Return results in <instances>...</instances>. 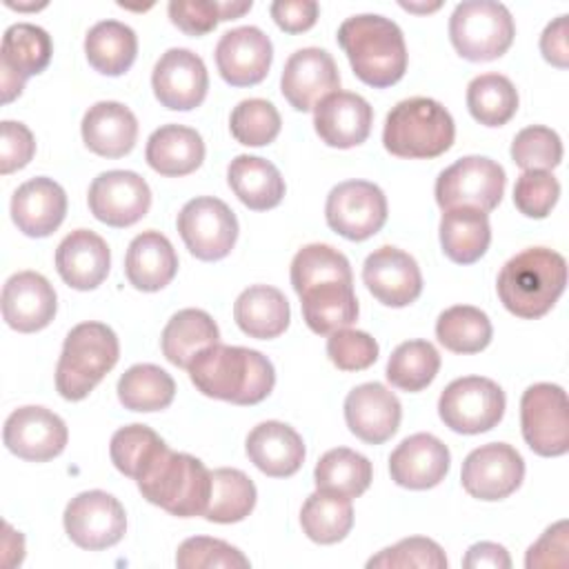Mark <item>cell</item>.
Here are the masks:
<instances>
[{
  "label": "cell",
  "mask_w": 569,
  "mask_h": 569,
  "mask_svg": "<svg viewBox=\"0 0 569 569\" xmlns=\"http://www.w3.org/2000/svg\"><path fill=\"white\" fill-rule=\"evenodd\" d=\"M187 371L200 393L233 405H258L276 385V371L267 356L220 342L198 351Z\"/></svg>",
  "instance_id": "6da1fadb"
},
{
  "label": "cell",
  "mask_w": 569,
  "mask_h": 569,
  "mask_svg": "<svg viewBox=\"0 0 569 569\" xmlns=\"http://www.w3.org/2000/svg\"><path fill=\"white\" fill-rule=\"evenodd\" d=\"M338 44L353 73L373 89L396 84L407 71V44L400 27L378 13L347 18L338 29Z\"/></svg>",
  "instance_id": "7a4b0ae2"
},
{
  "label": "cell",
  "mask_w": 569,
  "mask_h": 569,
  "mask_svg": "<svg viewBox=\"0 0 569 569\" xmlns=\"http://www.w3.org/2000/svg\"><path fill=\"white\" fill-rule=\"evenodd\" d=\"M565 287L567 262L547 247H531L509 258L496 282L502 307L525 320H536L551 311Z\"/></svg>",
  "instance_id": "3957f363"
},
{
  "label": "cell",
  "mask_w": 569,
  "mask_h": 569,
  "mask_svg": "<svg viewBox=\"0 0 569 569\" xmlns=\"http://www.w3.org/2000/svg\"><path fill=\"white\" fill-rule=\"evenodd\" d=\"M151 505L178 518L202 516L211 493V471L202 460L164 447L136 480Z\"/></svg>",
  "instance_id": "277c9868"
},
{
  "label": "cell",
  "mask_w": 569,
  "mask_h": 569,
  "mask_svg": "<svg viewBox=\"0 0 569 569\" xmlns=\"http://www.w3.org/2000/svg\"><path fill=\"white\" fill-rule=\"evenodd\" d=\"M456 124L451 113L433 98L400 100L385 120L382 144L391 156L407 160L438 158L451 149Z\"/></svg>",
  "instance_id": "5b68a950"
},
{
  "label": "cell",
  "mask_w": 569,
  "mask_h": 569,
  "mask_svg": "<svg viewBox=\"0 0 569 569\" xmlns=\"http://www.w3.org/2000/svg\"><path fill=\"white\" fill-rule=\"evenodd\" d=\"M120 342L111 327L102 322L76 325L62 345L56 367V389L64 400L78 402L116 367Z\"/></svg>",
  "instance_id": "8992f818"
},
{
  "label": "cell",
  "mask_w": 569,
  "mask_h": 569,
  "mask_svg": "<svg viewBox=\"0 0 569 569\" xmlns=\"http://www.w3.org/2000/svg\"><path fill=\"white\" fill-rule=\"evenodd\" d=\"M516 36L509 9L493 0H465L449 18V40L458 56L471 62H489L507 53Z\"/></svg>",
  "instance_id": "52a82bcc"
},
{
  "label": "cell",
  "mask_w": 569,
  "mask_h": 569,
  "mask_svg": "<svg viewBox=\"0 0 569 569\" xmlns=\"http://www.w3.org/2000/svg\"><path fill=\"white\" fill-rule=\"evenodd\" d=\"M505 391L491 378L465 376L445 387L438 398V416L456 433H485L505 416Z\"/></svg>",
  "instance_id": "ba28073f"
},
{
  "label": "cell",
  "mask_w": 569,
  "mask_h": 569,
  "mask_svg": "<svg viewBox=\"0 0 569 569\" xmlns=\"http://www.w3.org/2000/svg\"><path fill=\"white\" fill-rule=\"evenodd\" d=\"M505 169L485 156H465L440 171L436 180V202L442 211L473 207L485 213L493 211L505 193Z\"/></svg>",
  "instance_id": "9c48e42d"
},
{
  "label": "cell",
  "mask_w": 569,
  "mask_h": 569,
  "mask_svg": "<svg viewBox=\"0 0 569 569\" xmlns=\"http://www.w3.org/2000/svg\"><path fill=\"white\" fill-rule=\"evenodd\" d=\"M520 427L529 449L545 458L569 451V402L560 385L536 382L520 398Z\"/></svg>",
  "instance_id": "30bf717a"
},
{
  "label": "cell",
  "mask_w": 569,
  "mask_h": 569,
  "mask_svg": "<svg viewBox=\"0 0 569 569\" xmlns=\"http://www.w3.org/2000/svg\"><path fill=\"white\" fill-rule=\"evenodd\" d=\"M176 224L189 253L204 262L227 258L238 240L236 213L213 196L189 200L180 209Z\"/></svg>",
  "instance_id": "8fae6325"
},
{
  "label": "cell",
  "mask_w": 569,
  "mask_h": 569,
  "mask_svg": "<svg viewBox=\"0 0 569 569\" xmlns=\"http://www.w3.org/2000/svg\"><path fill=\"white\" fill-rule=\"evenodd\" d=\"M325 218L338 236L362 242L385 227L387 198L373 182L347 180L329 191Z\"/></svg>",
  "instance_id": "7c38bea8"
},
{
  "label": "cell",
  "mask_w": 569,
  "mask_h": 569,
  "mask_svg": "<svg viewBox=\"0 0 569 569\" xmlns=\"http://www.w3.org/2000/svg\"><path fill=\"white\" fill-rule=\"evenodd\" d=\"M64 531L73 545L87 551H100L122 540L127 513L118 498L107 491H82L64 509Z\"/></svg>",
  "instance_id": "4fadbf2b"
},
{
  "label": "cell",
  "mask_w": 569,
  "mask_h": 569,
  "mask_svg": "<svg viewBox=\"0 0 569 569\" xmlns=\"http://www.w3.org/2000/svg\"><path fill=\"white\" fill-rule=\"evenodd\" d=\"M525 478L522 456L507 442H489L473 449L460 471V482L471 498L496 502L511 496Z\"/></svg>",
  "instance_id": "5bb4252c"
},
{
  "label": "cell",
  "mask_w": 569,
  "mask_h": 569,
  "mask_svg": "<svg viewBox=\"0 0 569 569\" xmlns=\"http://www.w3.org/2000/svg\"><path fill=\"white\" fill-rule=\"evenodd\" d=\"M87 200L96 220L122 229L147 216L151 207V189L136 171L111 169L93 178Z\"/></svg>",
  "instance_id": "9a60e30c"
},
{
  "label": "cell",
  "mask_w": 569,
  "mask_h": 569,
  "mask_svg": "<svg viewBox=\"0 0 569 569\" xmlns=\"http://www.w3.org/2000/svg\"><path fill=\"white\" fill-rule=\"evenodd\" d=\"M53 56L51 36L31 22H16L2 36L0 73H2V102H11L24 89L31 76L42 73Z\"/></svg>",
  "instance_id": "2e32d148"
},
{
  "label": "cell",
  "mask_w": 569,
  "mask_h": 569,
  "mask_svg": "<svg viewBox=\"0 0 569 569\" xmlns=\"http://www.w3.org/2000/svg\"><path fill=\"white\" fill-rule=\"evenodd\" d=\"M4 447L29 462H47L62 453L69 440L64 420L36 405L18 407L9 413L2 429Z\"/></svg>",
  "instance_id": "e0dca14e"
},
{
  "label": "cell",
  "mask_w": 569,
  "mask_h": 569,
  "mask_svg": "<svg viewBox=\"0 0 569 569\" xmlns=\"http://www.w3.org/2000/svg\"><path fill=\"white\" fill-rule=\"evenodd\" d=\"M156 100L171 111H191L202 104L209 76L200 56L189 49L173 47L160 56L151 73Z\"/></svg>",
  "instance_id": "ac0fdd59"
},
{
  "label": "cell",
  "mask_w": 569,
  "mask_h": 569,
  "mask_svg": "<svg viewBox=\"0 0 569 569\" xmlns=\"http://www.w3.org/2000/svg\"><path fill=\"white\" fill-rule=\"evenodd\" d=\"M280 91L296 111H311L333 91H340V73L329 51L305 47L289 56L280 76Z\"/></svg>",
  "instance_id": "d6986e66"
},
{
  "label": "cell",
  "mask_w": 569,
  "mask_h": 569,
  "mask_svg": "<svg viewBox=\"0 0 569 569\" xmlns=\"http://www.w3.org/2000/svg\"><path fill=\"white\" fill-rule=\"evenodd\" d=\"M362 282L385 307H407L422 293V273L413 256L398 247L371 251L362 264Z\"/></svg>",
  "instance_id": "ffe728a7"
},
{
  "label": "cell",
  "mask_w": 569,
  "mask_h": 569,
  "mask_svg": "<svg viewBox=\"0 0 569 569\" xmlns=\"http://www.w3.org/2000/svg\"><path fill=\"white\" fill-rule=\"evenodd\" d=\"M273 44L258 27H236L216 44V67L231 87H253L269 73Z\"/></svg>",
  "instance_id": "44dd1931"
},
{
  "label": "cell",
  "mask_w": 569,
  "mask_h": 569,
  "mask_svg": "<svg viewBox=\"0 0 569 569\" xmlns=\"http://www.w3.org/2000/svg\"><path fill=\"white\" fill-rule=\"evenodd\" d=\"M402 405L393 391L380 382H365L345 398V420L349 431L367 445L387 442L400 427Z\"/></svg>",
  "instance_id": "7402d4cb"
},
{
  "label": "cell",
  "mask_w": 569,
  "mask_h": 569,
  "mask_svg": "<svg viewBox=\"0 0 569 569\" xmlns=\"http://www.w3.org/2000/svg\"><path fill=\"white\" fill-rule=\"evenodd\" d=\"M451 467L447 445L431 433L405 438L389 456V473L398 487L422 491L440 485Z\"/></svg>",
  "instance_id": "603a6c76"
},
{
  "label": "cell",
  "mask_w": 569,
  "mask_h": 569,
  "mask_svg": "<svg viewBox=\"0 0 569 569\" xmlns=\"http://www.w3.org/2000/svg\"><path fill=\"white\" fill-rule=\"evenodd\" d=\"M56 309L58 298L51 282L36 271H18L2 287V318L20 333L49 327Z\"/></svg>",
  "instance_id": "cb8c5ba5"
},
{
  "label": "cell",
  "mask_w": 569,
  "mask_h": 569,
  "mask_svg": "<svg viewBox=\"0 0 569 569\" xmlns=\"http://www.w3.org/2000/svg\"><path fill=\"white\" fill-rule=\"evenodd\" d=\"M373 124L371 104L351 91H333L313 109V127L320 140L336 149L362 144Z\"/></svg>",
  "instance_id": "d4e9b609"
},
{
  "label": "cell",
  "mask_w": 569,
  "mask_h": 569,
  "mask_svg": "<svg viewBox=\"0 0 569 569\" xmlns=\"http://www.w3.org/2000/svg\"><path fill=\"white\" fill-rule=\"evenodd\" d=\"M67 216V193L51 178L22 182L11 198V220L29 238L51 236Z\"/></svg>",
  "instance_id": "484cf974"
},
{
  "label": "cell",
  "mask_w": 569,
  "mask_h": 569,
  "mask_svg": "<svg viewBox=\"0 0 569 569\" xmlns=\"http://www.w3.org/2000/svg\"><path fill=\"white\" fill-rule=\"evenodd\" d=\"M109 267L111 251L96 231L76 229L56 249V269L71 289L91 291L100 287Z\"/></svg>",
  "instance_id": "4316f807"
},
{
  "label": "cell",
  "mask_w": 569,
  "mask_h": 569,
  "mask_svg": "<svg viewBox=\"0 0 569 569\" xmlns=\"http://www.w3.org/2000/svg\"><path fill=\"white\" fill-rule=\"evenodd\" d=\"M244 451L249 460L271 478H289L305 462V442L300 433L280 420L256 425L247 436Z\"/></svg>",
  "instance_id": "83f0119b"
},
{
  "label": "cell",
  "mask_w": 569,
  "mask_h": 569,
  "mask_svg": "<svg viewBox=\"0 0 569 569\" xmlns=\"http://www.w3.org/2000/svg\"><path fill=\"white\" fill-rule=\"evenodd\" d=\"M80 131L89 151L102 158H122L136 144L138 120L122 102L100 100L87 109Z\"/></svg>",
  "instance_id": "f1b7e54d"
},
{
  "label": "cell",
  "mask_w": 569,
  "mask_h": 569,
  "mask_svg": "<svg viewBox=\"0 0 569 569\" xmlns=\"http://www.w3.org/2000/svg\"><path fill=\"white\" fill-rule=\"evenodd\" d=\"M124 273L138 291H160L178 273V253L160 231H142L127 249Z\"/></svg>",
  "instance_id": "f546056e"
},
{
  "label": "cell",
  "mask_w": 569,
  "mask_h": 569,
  "mask_svg": "<svg viewBox=\"0 0 569 569\" xmlns=\"http://www.w3.org/2000/svg\"><path fill=\"white\" fill-rule=\"evenodd\" d=\"M144 160L160 176H189L204 160L202 136L184 124H162L147 140Z\"/></svg>",
  "instance_id": "4dcf8cb0"
},
{
  "label": "cell",
  "mask_w": 569,
  "mask_h": 569,
  "mask_svg": "<svg viewBox=\"0 0 569 569\" xmlns=\"http://www.w3.org/2000/svg\"><path fill=\"white\" fill-rule=\"evenodd\" d=\"M233 318L240 331L249 338L271 340L289 327L291 309L280 289L271 284H253L236 298Z\"/></svg>",
  "instance_id": "1f68e13d"
},
{
  "label": "cell",
  "mask_w": 569,
  "mask_h": 569,
  "mask_svg": "<svg viewBox=\"0 0 569 569\" xmlns=\"http://www.w3.org/2000/svg\"><path fill=\"white\" fill-rule=\"evenodd\" d=\"M227 182L238 200L253 211L273 209L284 198V178L273 162L260 156H236L227 167Z\"/></svg>",
  "instance_id": "d6a6232c"
},
{
  "label": "cell",
  "mask_w": 569,
  "mask_h": 569,
  "mask_svg": "<svg viewBox=\"0 0 569 569\" xmlns=\"http://www.w3.org/2000/svg\"><path fill=\"white\" fill-rule=\"evenodd\" d=\"M302 318L318 336H331L358 320V298L353 284L318 282L300 293Z\"/></svg>",
  "instance_id": "836d02e7"
},
{
  "label": "cell",
  "mask_w": 569,
  "mask_h": 569,
  "mask_svg": "<svg viewBox=\"0 0 569 569\" xmlns=\"http://www.w3.org/2000/svg\"><path fill=\"white\" fill-rule=\"evenodd\" d=\"M491 242V227L485 211L473 207L447 209L440 218V247L456 264L480 260Z\"/></svg>",
  "instance_id": "e575fe53"
},
{
  "label": "cell",
  "mask_w": 569,
  "mask_h": 569,
  "mask_svg": "<svg viewBox=\"0 0 569 569\" xmlns=\"http://www.w3.org/2000/svg\"><path fill=\"white\" fill-rule=\"evenodd\" d=\"M220 340V329L213 318L202 309H180L162 329V353L164 358L187 369L198 351Z\"/></svg>",
  "instance_id": "d590c367"
},
{
  "label": "cell",
  "mask_w": 569,
  "mask_h": 569,
  "mask_svg": "<svg viewBox=\"0 0 569 569\" xmlns=\"http://www.w3.org/2000/svg\"><path fill=\"white\" fill-rule=\"evenodd\" d=\"M84 53L98 73L122 76L136 62L138 36L124 22L102 20L89 29L84 38Z\"/></svg>",
  "instance_id": "8d00e7d4"
},
{
  "label": "cell",
  "mask_w": 569,
  "mask_h": 569,
  "mask_svg": "<svg viewBox=\"0 0 569 569\" xmlns=\"http://www.w3.org/2000/svg\"><path fill=\"white\" fill-rule=\"evenodd\" d=\"M256 485L253 480L233 467H220L211 471V493L204 509L209 522L231 525L244 520L256 507Z\"/></svg>",
  "instance_id": "74e56055"
},
{
  "label": "cell",
  "mask_w": 569,
  "mask_h": 569,
  "mask_svg": "<svg viewBox=\"0 0 569 569\" xmlns=\"http://www.w3.org/2000/svg\"><path fill=\"white\" fill-rule=\"evenodd\" d=\"M300 525L307 538L318 545H336L345 540L353 527L351 498L320 489L313 491L300 509Z\"/></svg>",
  "instance_id": "f35d334b"
},
{
  "label": "cell",
  "mask_w": 569,
  "mask_h": 569,
  "mask_svg": "<svg viewBox=\"0 0 569 569\" xmlns=\"http://www.w3.org/2000/svg\"><path fill=\"white\" fill-rule=\"evenodd\" d=\"M371 478V462L362 453L347 447L329 449L320 456L313 469V480L320 491H331L345 498L362 496L369 489Z\"/></svg>",
  "instance_id": "ab89813d"
},
{
  "label": "cell",
  "mask_w": 569,
  "mask_h": 569,
  "mask_svg": "<svg viewBox=\"0 0 569 569\" xmlns=\"http://www.w3.org/2000/svg\"><path fill=\"white\" fill-rule=\"evenodd\" d=\"M176 382L158 365H133L118 380V400L129 411H162L173 402Z\"/></svg>",
  "instance_id": "60d3db41"
},
{
  "label": "cell",
  "mask_w": 569,
  "mask_h": 569,
  "mask_svg": "<svg viewBox=\"0 0 569 569\" xmlns=\"http://www.w3.org/2000/svg\"><path fill=\"white\" fill-rule=\"evenodd\" d=\"M493 327L489 316L471 305L445 309L436 320L438 342L453 353H478L491 342Z\"/></svg>",
  "instance_id": "b9f144b4"
},
{
  "label": "cell",
  "mask_w": 569,
  "mask_h": 569,
  "mask_svg": "<svg viewBox=\"0 0 569 569\" xmlns=\"http://www.w3.org/2000/svg\"><path fill=\"white\" fill-rule=\"evenodd\" d=\"M467 109L485 127H502L518 111V91L502 73L476 76L467 87Z\"/></svg>",
  "instance_id": "7bdbcfd3"
},
{
  "label": "cell",
  "mask_w": 569,
  "mask_h": 569,
  "mask_svg": "<svg viewBox=\"0 0 569 569\" xmlns=\"http://www.w3.org/2000/svg\"><path fill=\"white\" fill-rule=\"evenodd\" d=\"M440 369V353L429 340H407L398 345L387 362V380L407 393L422 391Z\"/></svg>",
  "instance_id": "ee69618b"
},
{
  "label": "cell",
  "mask_w": 569,
  "mask_h": 569,
  "mask_svg": "<svg viewBox=\"0 0 569 569\" xmlns=\"http://www.w3.org/2000/svg\"><path fill=\"white\" fill-rule=\"evenodd\" d=\"M345 282L353 284L351 264L345 253L329 244H305L291 260V284L293 291L300 296L305 289L318 282Z\"/></svg>",
  "instance_id": "f6af8a7d"
},
{
  "label": "cell",
  "mask_w": 569,
  "mask_h": 569,
  "mask_svg": "<svg viewBox=\"0 0 569 569\" xmlns=\"http://www.w3.org/2000/svg\"><path fill=\"white\" fill-rule=\"evenodd\" d=\"M164 440L147 425H127L111 436L109 453L113 467L127 478L138 480L140 473L158 458L164 449Z\"/></svg>",
  "instance_id": "bcb514c9"
},
{
  "label": "cell",
  "mask_w": 569,
  "mask_h": 569,
  "mask_svg": "<svg viewBox=\"0 0 569 569\" xmlns=\"http://www.w3.org/2000/svg\"><path fill=\"white\" fill-rule=\"evenodd\" d=\"M282 120L278 109L262 98H249L233 107L229 118L231 136L244 147H264L280 133Z\"/></svg>",
  "instance_id": "7dc6e473"
},
{
  "label": "cell",
  "mask_w": 569,
  "mask_h": 569,
  "mask_svg": "<svg viewBox=\"0 0 569 569\" xmlns=\"http://www.w3.org/2000/svg\"><path fill=\"white\" fill-rule=\"evenodd\" d=\"M511 160L525 171H551L562 160V140L549 127H525L511 142Z\"/></svg>",
  "instance_id": "c3c4849f"
},
{
  "label": "cell",
  "mask_w": 569,
  "mask_h": 569,
  "mask_svg": "<svg viewBox=\"0 0 569 569\" xmlns=\"http://www.w3.org/2000/svg\"><path fill=\"white\" fill-rule=\"evenodd\" d=\"M176 565L180 569H247L249 558L224 540L193 536L178 547Z\"/></svg>",
  "instance_id": "681fc988"
},
{
  "label": "cell",
  "mask_w": 569,
  "mask_h": 569,
  "mask_svg": "<svg viewBox=\"0 0 569 569\" xmlns=\"http://www.w3.org/2000/svg\"><path fill=\"white\" fill-rule=\"evenodd\" d=\"M369 569H407V567H420V569H447V556L442 547L422 536L405 538L387 549H382L378 556L367 560Z\"/></svg>",
  "instance_id": "f907efd6"
},
{
  "label": "cell",
  "mask_w": 569,
  "mask_h": 569,
  "mask_svg": "<svg viewBox=\"0 0 569 569\" xmlns=\"http://www.w3.org/2000/svg\"><path fill=\"white\" fill-rule=\"evenodd\" d=\"M560 198V182L549 171H525L513 187V204L527 218H547Z\"/></svg>",
  "instance_id": "816d5d0a"
},
{
  "label": "cell",
  "mask_w": 569,
  "mask_h": 569,
  "mask_svg": "<svg viewBox=\"0 0 569 569\" xmlns=\"http://www.w3.org/2000/svg\"><path fill=\"white\" fill-rule=\"evenodd\" d=\"M378 342L367 331L338 329L327 340V356L340 371H362L378 360Z\"/></svg>",
  "instance_id": "f5cc1de1"
},
{
  "label": "cell",
  "mask_w": 569,
  "mask_h": 569,
  "mask_svg": "<svg viewBox=\"0 0 569 569\" xmlns=\"http://www.w3.org/2000/svg\"><path fill=\"white\" fill-rule=\"evenodd\" d=\"M171 22L187 36L200 38L222 22L220 2L216 0H171L169 7Z\"/></svg>",
  "instance_id": "db71d44e"
},
{
  "label": "cell",
  "mask_w": 569,
  "mask_h": 569,
  "mask_svg": "<svg viewBox=\"0 0 569 569\" xmlns=\"http://www.w3.org/2000/svg\"><path fill=\"white\" fill-rule=\"evenodd\" d=\"M0 173L9 176L22 167H27L36 153V140L27 124L4 120L2 138H0Z\"/></svg>",
  "instance_id": "11a10c76"
},
{
  "label": "cell",
  "mask_w": 569,
  "mask_h": 569,
  "mask_svg": "<svg viewBox=\"0 0 569 569\" xmlns=\"http://www.w3.org/2000/svg\"><path fill=\"white\" fill-rule=\"evenodd\" d=\"M569 527L567 520H558L551 525L527 551L525 565L527 569H549V567H567V549H569Z\"/></svg>",
  "instance_id": "9f6ffc18"
},
{
  "label": "cell",
  "mask_w": 569,
  "mask_h": 569,
  "mask_svg": "<svg viewBox=\"0 0 569 569\" xmlns=\"http://www.w3.org/2000/svg\"><path fill=\"white\" fill-rule=\"evenodd\" d=\"M273 22L287 33L309 31L320 13V4L316 0H276L269 7Z\"/></svg>",
  "instance_id": "6f0895ef"
},
{
  "label": "cell",
  "mask_w": 569,
  "mask_h": 569,
  "mask_svg": "<svg viewBox=\"0 0 569 569\" xmlns=\"http://www.w3.org/2000/svg\"><path fill=\"white\" fill-rule=\"evenodd\" d=\"M569 16H558L551 20L540 36V53L547 62L558 69L569 67Z\"/></svg>",
  "instance_id": "680465c9"
},
{
  "label": "cell",
  "mask_w": 569,
  "mask_h": 569,
  "mask_svg": "<svg viewBox=\"0 0 569 569\" xmlns=\"http://www.w3.org/2000/svg\"><path fill=\"white\" fill-rule=\"evenodd\" d=\"M462 567L467 569H509L511 567V558L507 553V549L498 542H476L467 549L465 558H462Z\"/></svg>",
  "instance_id": "91938a15"
},
{
  "label": "cell",
  "mask_w": 569,
  "mask_h": 569,
  "mask_svg": "<svg viewBox=\"0 0 569 569\" xmlns=\"http://www.w3.org/2000/svg\"><path fill=\"white\" fill-rule=\"evenodd\" d=\"M2 549H4V567H11V553H13L16 565L22 562V558H24V538H22L20 531H13L9 522H4Z\"/></svg>",
  "instance_id": "94428289"
},
{
  "label": "cell",
  "mask_w": 569,
  "mask_h": 569,
  "mask_svg": "<svg viewBox=\"0 0 569 569\" xmlns=\"http://www.w3.org/2000/svg\"><path fill=\"white\" fill-rule=\"evenodd\" d=\"M402 9L407 11H413V13H431V11H438L442 7V2H433V4H413V2H400Z\"/></svg>",
  "instance_id": "6125c7cd"
},
{
  "label": "cell",
  "mask_w": 569,
  "mask_h": 569,
  "mask_svg": "<svg viewBox=\"0 0 569 569\" xmlns=\"http://www.w3.org/2000/svg\"><path fill=\"white\" fill-rule=\"evenodd\" d=\"M7 7L18 9V11H38V9H42L44 4H13V2H7Z\"/></svg>",
  "instance_id": "be15d7a7"
}]
</instances>
